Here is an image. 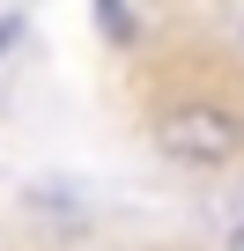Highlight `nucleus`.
Listing matches in <instances>:
<instances>
[{"label": "nucleus", "instance_id": "obj_1", "mask_svg": "<svg viewBox=\"0 0 244 251\" xmlns=\"http://www.w3.org/2000/svg\"><path fill=\"white\" fill-rule=\"evenodd\" d=\"M156 148L170 155V163H229L237 148H244V126L229 118V111H215V103H170L163 118H156Z\"/></svg>", "mask_w": 244, "mask_h": 251}, {"label": "nucleus", "instance_id": "obj_2", "mask_svg": "<svg viewBox=\"0 0 244 251\" xmlns=\"http://www.w3.org/2000/svg\"><path fill=\"white\" fill-rule=\"evenodd\" d=\"M15 37H23V23H15V15H0V59L15 52Z\"/></svg>", "mask_w": 244, "mask_h": 251}, {"label": "nucleus", "instance_id": "obj_3", "mask_svg": "<svg viewBox=\"0 0 244 251\" xmlns=\"http://www.w3.org/2000/svg\"><path fill=\"white\" fill-rule=\"evenodd\" d=\"M229 251H244V222H237V236H229Z\"/></svg>", "mask_w": 244, "mask_h": 251}]
</instances>
